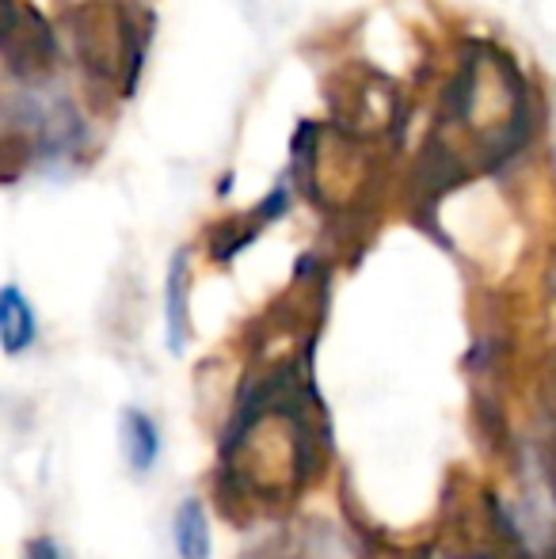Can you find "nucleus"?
I'll return each instance as SVG.
<instances>
[{
    "label": "nucleus",
    "instance_id": "nucleus-4",
    "mask_svg": "<svg viewBox=\"0 0 556 559\" xmlns=\"http://www.w3.org/2000/svg\"><path fill=\"white\" fill-rule=\"evenodd\" d=\"M179 559H210V518L199 499H184L171 522Z\"/></svg>",
    "mask_w": 556,
    "mask_h": 559
},
{
    "label": "nucleus",
    "instance_id": "nucleus-1",
    "mask_svg": "<svg viewBox=\"0 0 556 559\" xmlns=\"http://www.w3.org/2000/svg\"><path fill=\"white\" fill-rule=\"evenodd\" d=\"M0 58L20 76H38L58 58L46 20L27 0H0Z\"/></svg>",
    "mask_w": 556,
    "mask_h": 559
},
{
    "label": "nucleus",
    "instance_id": "nucleus-3",
    "mask_svg": "<svg viewBox=\"0 0 556 559\" xmlns=\"http://www.w3.org/2000/svg\"><path fill=\"white\" fill-rule=\"evenodd\" d=\"M119 438H122L127 464L138 476H145L156 464V456H161V430H156V423L145 412H138V407H127L119 419Z\"/></svg>",
    "mask_w": 556,
    "mask_h": 559
},
{
    "label": "nucleus",
    "instance_id": "nucleus-5",
    "mask_svg": "<svg viewBox=\"0 0 556 559\" xmlns=\"http://www.w3.org/2000/svg\"><path fill=\"white\" fill-rule=\"evenodd\" d=\"M164 317H168V346L171 354L184 350L187 343V255L176 251L168 266V294H164Z\"/></svg>",
    "mask_w": 556,
    "mask_h": 559
},
{
    "label": "nucleus",
    "instance_id": "nucleus-2",
    "mask_svg": "<svg viewBox=\"0 0 556 559\" xmlns=\"http://www.w3.org/2000/svg\"><path fill=\"white\" fill-rule=\"evenodd\" d=\"M38 320L20 286H0V350L20 358L35 346Z\"/></svg>",
    "mask_w": 556,
    "mask_h": 559
},
{
    "label": "nucleus",
    "instance_id": "nucleus-6",
    "mask_svg": "<svg viewBox=\"0 0 556 559\" xmlns=\"http://www.w3.org/2000/svg\"><path fill=\"white\" fill-rule=\"evenodd\" d=\"M23 559H69V552L54 537H35L23 548Z\"/></svg>",
    "mask_w": 556,
    "mask_h": 559
}]
</instances>
